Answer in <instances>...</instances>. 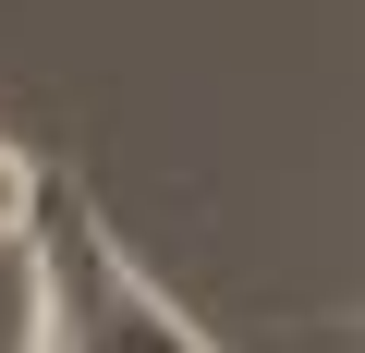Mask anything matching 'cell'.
<instances>
[{"mask_svg":"<svg viewBox=\"0 0 365 353\" xmlns=\"http://www.w3.org/2000/svg\"><path fill=\"white\" fill-rule=\"evenodd\" d=\"M25 353H220L182 329V305L98 232V208L61 183L49 232H37V317H25Z\"/></svg>","mask_w":365,"mask_h":353,"instance_id":"obj_1","label":"cell"},{"mask_svg":"<svg viewBox=\"0 0 365 353\" xmlns=\"http://www.w3.org/2000/svg\"><path fill=\"white\" fill-rule=\"evenodd\" d=\"M49 208H61V183H49L25 146H0V244H37V232H49Z\"/></svg>","mask_w":365,"mask_h":353,"instance_id":"obj_2","label":"cell"},{"mask_svg":"<svg viewBox=\"0 0 365 353\" xmlns=\"http://www.w3.org/2000/svg\"><path fill=\"white\" fill-rule=\"evenodd\" d=\"M329 353H365V317H353V329H329Z\"/></svg>","mask_w":365,"mask_h":353,"instance_id":"obj_3","label":"cell"}]
</instances>
